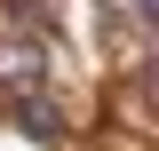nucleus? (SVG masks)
<instances>
[{
  "instance_id": "3",
  "label": "nucleus",
  "mask_w": 159,
  "mask_h": 151,
  "mask_svg": "<svg viewBox=\"0 0 159 151\" xmlns=\"http://www.w3.org/2000/svg\"><path fill=\"white\" fill-rule=\"evenodd\" d=\"M135 95H143V103L159 112V72H143V80H135Z\"/></svg>"
},
{
  "instance_id": "2",
  "label": "nucleus",
  "mask_w": 159,
  "mask_h": 151,
  "mask_svg": "<svg viewBox=\"0 0 159 151\" xmlns=\"http://www.w3.org/2000/svg\"><path fill=\"white\" fill-rule=\"evenodd\" d=\"M16 119H24V127H32V135H56V127H64V119H56V103H48V95H24V103H16Z\"/></svg>"
},
{
  "instance_id": "1",
  "label": "nucleus",
  "mask_w": 159,
  "mask_h": 151,
  "mask_svg": "<svg viewBox=\"0 0 159 151\" xmlns=\"http://www.w3.org/2000/svg\"><path fill=\"white\" fill-rule=\"evenodd\" d=\"M40 80H48L40 32H0V88L8 95H40Z\"/></svg>"
},
{
  "instance_id": "4",
  "label": "nucleus",
  "mask_w": 159,
  "mask_h": 151,
  "mask_svg": "<svg viewBox=\"0 0 159 151\" xmlns=\"http://www.w3.org/2000/svg\"><path fill=\"white\" fill-rule=\"evenodd\" d=\"M135 8H143V16H159V0H135Z\"/></svg>"
}]
</instances>
